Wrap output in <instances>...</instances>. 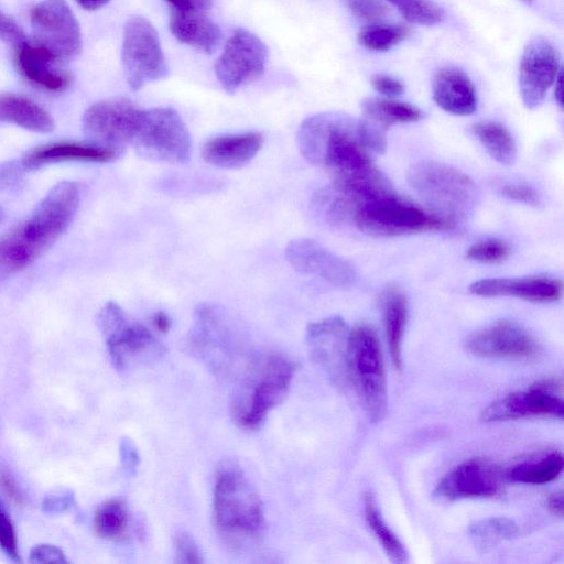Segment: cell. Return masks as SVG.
<instances>
[{
  "label": "cell",
  "mask_w": 564,
  "mask_h": 564,
  "mask_svg": "<svg viewBox=\"0 0 564 564\" xmlns=\"http://www.w3.org/2000/svg\"><path fill=\"white\" fill-rule=\"evenodd\" d=\"M78 204L76 183L53 186L21 224L0 237V276L31 265L48 250L70 226Z\"/></svg>",
  "instance_id": "obj_1"
},
{
  "label": "cell",
  "mask_w": 564,
  "mask_h": 564,
  "mask_svg": "<svg viewBox=\"0 0 564 564\" xmlns=\"http://www.w3.org/2000/svg\"><path fill=\"white\" fill-rule=\"evenodd\" d=\"M303 158L329 171L335 178H348L373 167L370 151L362 143L359 119L328 111L306 118L297 131Z\"/></svg>",
  "instance_id": "obj_2"
},
{
  "label": "cell",
  "mask_w": 564,
  "mask_h": 564,
  "mask_svg": "<svg viewBox=\"0 0 564 564\" xmlns=\"http://www.w3.org/2000/svg\"><path fill=\"white\" fill-rule=\"evenodd\" d=\"M213 520L223 539L235 546L257 541L265 527L262 500L243 473L221 468L214 487Z\"/></svg>",
  "instance_id": "obj_3"
},
{
  "label": "cell",
  "mask_w": 564,
  "mask_h": 564,
  "mask_svg": "<svg viewBox=\"0 0 564 564\" xmlns=\"http://www.w3.org/2000/svg\"><path fill=\"white\" fill-rule=\"evenodd\" d=\"M294 365L278 354L251 359L232 397L231 413L238 425L254 430L286 397Z\"/></svg>",
  "instance_id": "obj_4"
},
{
  "label": "cell",
  "mask_w": 564,
  "mask_h": 564,
  "mask_svg": "<svg viewBox=\"0 0 564 564\" xmlns=\"http://www.w3.org/2000/svg\"><path fill=\"white\" fill-rule=\"evenodd\" d=\"M351 224L360 231L378 237L445 231L455 227L430 209L398 195L392 187L360 200Z\"/></svg>",
  "instance_id": "obj_5"
},
{
  "label": "cell",
  "mask_w": 564,
  "mask_h": 564,
  "mask_svg": "<svg viewBox=\"0 0 564 564\" xmlns=\"http://www.w3.org/2000/svg\"><path fill=\"white\" fill-rule=\"evenodd\" d=\"M406 178L431 212L454 225L467 218L477 205L478 192L474 181L446 163L434 160L415 162Z\"/></svg>",
  "instance_id": "obj_6"
},
{
  "label": "cell",
  "mask_w": 564,
  "mask_h": 564,
  "mask_svg": "<svg viewBox=\"0 0 564 564\" xmlns=\"http://www.w3.org/2000/svg\"><path fill=\"white\" fill-rule=\"evenodd\" d=\"M345 368L366 415L380 422L387 412V382L380 343L371 326L357 324L348 333Z\"/></svg>",
  "instance_id": "obj_7"
},
{
  "label": "cell",
  "mask_w": 564,
  "mask_h": 564,
  "mask_svg": "<svg viewBox=\"0 0 564 564\" xmlns=\"http://www.w3.org/2000/svg\"><path fill=\"white\" fill-rule=\"evenodd\" d=\"M143 159L173 164L186 163L191 158V135L172 108L142 109L130 143Z\"/></svg>",
  "instance_id": "obj_8"
},
{
  "label": "cell",
  "mask_w": 564,
  "mask_h": 564,
  "mask_svg": "<svg viewBox=\"0 0 564 564\" xmlns=\"http://www.w3.org/2000/svg\"><path fill=\"white\" fill-rule=\"evenodd\" d=\"M98 325L113 366L124 370L135 364L153 361L164 346L142 324L129 318L120 305L107 302L98 314Z\"/></svg>",
  "instance_id": "obj_9"
},
{
  "label": "cell",
  "mask_w": 564,
  "mask_h": 564,
  "mask_svg": "<svg viewBox=\"0 0 564 564\" xmlns=\"http://www.w3.org/2000/svg\"><path fill=\"white\" fill-rule=\"evenodd\" d=\"M121 59L132 90L165 78L170 72L156 30L141 15L130 17L126 22Z\"/></svg>",
  "instance_id": "obj_10"
},
{
  "label": "cell",
  "mask_w": 564,
  "mask_h": 564,
  "mask_svg": "<svg viewBox=\"0 0 564 564\" xmlns=\"http://www.w3.org/2000/svg\"><path fill=\"white\" fill-rule=\"evenodd\" d=\"M32 41L48 51L61 64L82 50L79 23L65 0H42L30 12Z\"/></svg>",
  "instance_id": "obj_11"
},
{
  "label": "cell",
  "mask_w": 564,
  "mask_h": 564,
  "mask_svg": "<svg viewBox=\"0 0 564 564\" xmlns=\"http://www.w3.org/2000/svg\"><path fill=\"white\" fill-rule=\"evenodd\" d=\"M142 109L123 97L97 101L84 112L82 127L90 142L118 154L131 143Z\"/></svg>",
  "instance_id": "obj_12"
},
{
  "label": "cell",
  "mask_w": 564,
  "mask_h": 564,
  "mask_svg": "<svg viewBox=\"0 0 564 564\" xmlns=\"http://www.w3.org/2000/svg\"><path fill=\"white\" fill-rule=\"evenodd\" d=\"M267 57V46L256 34L237 29L215 63V74L223 88L232 94L263 75Z\"/></svg>",
  "instance_id": "obj_13"
},
{
  "label": "cell",
  "mask_w": 564,
  "mask_h": 564,
  "mask_svg": "<svg viewBox=\"0 0 564 564\" xmlns=\"http://www.w3.org/2000/svg\"><path fill=\"white\" fill-rule=\"evenodd\" d=\"M561 379H543L524 391L509 393L486 406L480 413L484 422H499L531 416L563 419Z\"/></svg>",
  "instance_id": "obj_14"
},
{
  "label": "cell",
  "mask_w": 564,
  "mask_h": 564,
  "mask_svg": "<svg viewBox=\"0 0 564 564\" xmlns=\"http://www.w3.org/2000/svg\"><path fill=\"white\" fill-rule=\"evenodd\" d=\"M561 72L557 47L543 36L532 37L525 45L519 67V90L523 105L533 109L545 98Z\"/></svg>",
  "instance_id": "obj_15"
},
{
  "label": "cell",
  "mask_w": 564,
  "mask_h": 564,
  "mask_svg": "<svg viewBox=\"0 0 564 564\" xmlns=\"http://www.w3.org/2000/svg\"><path fill=\"white\" fill-rule=\"evenodd\" d=\"M466 348L482 358L532 359L540 347L535 338L519 323L500 319L471 333Z\"/></svg>",
  "instance_id": "obj_16"
},
{
  "label": "cell",
  "mask_w": 564,
  "mask_h": 564,
  "mask_svg": "<svg viewBox=\"0 0 564 564\" xmlns=\"http://www.w3.org/2000/svg\"><path fill=\"white\" fill-rule=\"evenodd\" d=\"M285 258L297 272L318 276L337 288H349L356 280V269L350 261L312 239L289 242Z\"/></svg>",
  "instance_id": "obj_17"
},
{
  "label": "cell",
  "mask_w": 564,
  "mask_h": 564,
  "mask_svg": "<svg viewBox=\"0 0 564 564\" xmlns=\"http://www.w3.org/2000/svg\"><path fill=\"white\" fill-rule=\"evenodd\" d=\"M501 477L496 468L476 459L449 470L436 485L433 496L442 501L488 498L501 490Z\"/></svg>",
  "instance_id": "obj_18"
},
{
  "label": "cell",
  "mask_w": 564,
  "mask_h": 564,
  "mask_svg": "<svg viewBox=\"0 0 564 564\" xmlns=\"http://www.w3.org/2000/svg\"><path fill=\"white\" fill-rule=\"evenodd\" d=\"M348 328L339 316L311 323L306 341L314 361L319 364L336 382L346 376L345 358Z\"/></svg>",
  "instance_id": "obj_19"
},
{
  "label": "cell",
  "mask_w": 564,
  "mask_h": 564,
  "mask_svg": "<svg viewBox=\"0 0 564 564\" xmlns=\"http://www.w3.org/2000/svg\"><path fill=\"white\" fill-rule=\"evenodd\" d=\"M191 345L217 371L227 362L230 332L226 316L217 307L204 304L196 308Z\"/></svg>",
  "instance_id": "obj_20"
},
{
  "label": "cell",
  "mask_w": 564,
  "mask_h": 564,
  "mask_svg": "<svg viewBox=\"0 0 564 564\" xmlns=\"http://www.w3.org/2000/svg\"><path fill=\"white\" fill-rule=\"evenodd\" d=\"M469 291L482 297L512 296L534 303H552L562 297V281L549 276L492 278L473 282Z\"/></svg>",
  "instance_id": "obj_21"
},
{
  "label": "cell",
  "mask_w": 564,
  "mask_h": 564,
  "mask_svg": "<svg viewBox=\"0 0 564 564\" xmlns=\"http://www.w3.org/2000/svg\"><path fill=\"white\" fill-rule=\"evenodd\" d=\"M15 64L26 80L48 91L65 90L73 80L72 74L61 69V63L32 40L15 46Z\"/></svg>",
  "instance_id": "obj_22"
},
{
  "label": "cell",
  "mask_w": 564,
  "mask_h": 564,
  "mask_svg": "<svg viewBox=\"0 0 564 564\" xmlns=\"http://www.w3.org/2000/svg\"><path fill=\"white\" fill-rule=\"evenodd\" d=\"M436 105L455 116H468L477 109V95L469 76L460 68L446 66L436 72L432 83Z\"/></svg>",
  "instance_id": "obj_23"
},
{
  "label": "cell",
  "mask_w": 564,
  "mask_h": 564,
  "mask_svg": "<svg viewBox=\"0 0 564 564\" xmlns=\"http://www.w3.org/2000/svg\"><path fill=\"white\" fill-rule=\"evenodd\" d=\"M118 155L113 150L93 142L59 141L43 144L28 151L21 162L26 170L61 162L104 163Z\"/></svg>",
  "instance_id": "obj_24"
},
{
  "label": "cell",
  "mask_w": 564,
  "mask_h": 564,
  "mask_svg": "<svg viewBox=\"0 0 564 564\" xmlns=\"http://www.w3.org/2000/svg\"><path fill=\"white\" fill-rule=\"evenodd\" d=\"M262 143L263 135L260 132L220 135L204 143L202 156L214 166L237 169L250 162Z\"/></svg>",
  "instance_id": "obj_25"
},
{
  "label": "cell",
  "mask_w": 564,
  "mask_h": 564,
  "mask_svg": "<svg viewBox=\"0 0 564 564\" xmlns=\"http://www.w3.org/2000/svg\"><path fill=\"white\" fill-rule=\"evenodd\" d=\"M170 30L180 42L208 54L221 41L219 26L205 12L174 10L170 18Z\"/></svg>",
  "instance_id": "obj_26"
},
{
  "label": "cell",
  "mask_w": 564,
  "mask_h": 564,
  "mask_svg": "<svg viewBox=\"0 0 564 564\" xmlns=\"http://www.w3.org/2000/svg\"><path fill=\"white\" fill-rule=\"evenodd\" d=\"M386 338L392 364L402 369V343L408 322V300L397 288L386 289L379 299Z\"/></svg>",
  "instance_id": "obj_27"
},
{
  "label": "cell",
  "mask_w": 564,
  "mask_h": 564,
  "mask_svg": "<svg viewBox=\"0 0 564 564\" xmlns=\"http://www.w3.org/2000/svg\"><path fill=\"white\" fill-rule=\"evenodd\" d=\"M0 121L40 133L51 132L55 127L53 117L42 106L15 93L0 95Z\"/></svg>",
  "instance_id": "obj_28"
},
{
  "label": "cell",
  "mask_w": 564,
  "mask_h": 564,
  "mask_svg": "<svg viewBox=\"0 0 564 564\" xmlns=\"http://www.w3.org/2000/svg\"><path fill=\"white\" fill-rule=\"evenodd\" d=\"M361 118L383 133L392 126L416 122L422 118L417 107L390 98H367L361 102Z\"/></svg>",
  "instance_id": "obj_29"
},
{
  "label": "cell",
  "mask_w": 564,
  "mask_h": 564,
  "mask_svg": "<svg viewBox=\"0 0 564 564\" xmlns=\"http://www.w3.org/2000/svg\"><path fill=\"white\" fill-rule=\"evenodd\" d=\"M470 131L497 162L510 165L516 161L517 144L503 124L495 121H479L471 126Z\"/></svg>",
  "instance_id": "obj_30"
},
{
  "label": "cell",
  "mask_w": 564,
  "mask_h": 564,
  "mask_svg": "<svg viewBox=\"0 0 564 564\" xmlns=\"http://www.w3.org/2000/svg\"><path fill=\"white\" fill-rule=\"evenodd\" d=\"M563 466L562 453L551 452L539 458L517 464L508 471V477L516 482L543 485L557 478Z\"/></svg>",
  "instance_id": "obj_31"
},
{
  "label": "cell",
  "mask_w": 564,
  "mask_h": 564,
  "mask_svg": "<svg viewBox=\"0 0 564 564\" xmlns=\"http://www.w3.org/2000/svg\"><path fill=\"white\" fill-rule=\"evenodd\" d=\"M364 509L366 522L376 536L387 556L393 563H404L408 560V553L397 534L386 523L377 506L375 496L367 492L364 497Z\"/></svg>",
  "instance_id": "obj_32"
},
{
  "label": "cell",
  "mask_w": 564,
  "mask_h": 564,
  "mask_svg": "<svg viewBox=\"0 0 564 564\" xmlns=\"http://www.w3.org/2000/svg\"><path fill=\"white\" fill-rule=\"evenodd\" d=\"M467 533L476 549L488 551L517 536L519 527L510 518L490 517L473 522L468 527Z\"/></svg>",
  "instance_id": "obj_33"
},
{
  "label": "cell",
  "mask_w": 564,
  "mask_h": 564,
  "mask_svg": "<svg viewBox=\"0 0 564 564\" xmlns=\"http://www.w3.org/2000/svg\"><path fill=\"white\" fill-rule=\"evenodd\" d=\"M410 34V29L402 24H370L357 35L358 43L367 50L384 52L398 45Z\"/></svg>",
  "instance_id": "obj_34"
},
{
  "label": "cell",
  "mask_w": 564,
  "mask_h": 564,
  "mask_svg": "<svg viewBox=\"0 0 564 564\" xmlns=\"http://www.w3.org/2000/svg\"><path fill=\"white\" fill-rule=\"evenodd\" d=\"M95 530L104 539L122 536L128 525V509L120 499L104 502L95 513Z\"/></svg>",
  "instance_id": "obj_35"
},
{
  "label": "cell",
  "mask_w": 564,
  "mask_h": 564,
  "mask_svg": "<svg viewBox=\"0 0 564 564\" xmlns=\"http://www.w3.org/2000/svg\"><path fill=\"white\" fill-rule=\"evenodd\" d=\"M397 7L411 23L434 25L443 21L444 11L433 0H386Z\"/></svg>",
  "instance_id": "obj_36"
},
{
  "label": "cell",
  "mask_w": 564,
  "mask_h": 564,
  "mask_svg": "<svg viewBox=\"0 0 564 564\" xmlns=\"http://www.w3.org/2000/svg\"><path fill=\"white\" fill-rule=\"evenodd\" d=\"M511 249L499 239H486L473 243L465 252V258L480 263H500L508 259Z\"/></svg>",
  "instance_id": "obj_37"
},
{
  "label": "cell",
  "mask_w": 564,
  "mask_h": 564,
  "mask_svg": "<svg viewBox=\"0 0 564 564\" xmlns=\"http://www.w3.org/2000/svg\"><path fill=\"white\" fill-rule=\"evenodd\" d=\"M175 563L200 564L204 562L203 554L194 540L186 532H178L174 536Z\"/></svg>",
  "instance_id": "obj_38"
},
{
  "label": "cell",
  "mask_w": 564,
  "mask_h": 564,
  "mask_svg": "<svg viewBox=\"0 0 564 564\" xmlns=\"http://www.w3.org/2000/svg\"><path fill=\"white\" fill-rule=\"evenodd\" d=\"M0 547L13 562H20L17 533L3 503L0 500Z\"/></svg>",
  "instance_id": "obj_39"
},
{
  "label": "cell",
  "mask_w": 564,
  "mask_h": 564,
  "mask_svg": "<svg viewBox=\"0 0 564 564\" xmlns=\"http://www.w3.org/2000/svg\"><path fill=\"white\" fill-rule=\"evenodd\" d=\"M496 188L501 196L518 203L530 206H536L540 203L538 192L527 184L503 182L499 183Z\"/></svg>",
  "instance_id": "obj_40"
},
{
  "label": "cell",
  "mask_w": 564,
  "mask_h": 564,
  "mask_svg": "<svg viewBox=\"0 0 564 564\" xmlns=\"http://www.w3.org/2000/svg\"><path fill=\"white\" fill-rule=\"evenodd\" d=\"M26 169L21 161H7L0 163V192H17L24 184Z\"/></svg>",
  "instance_id": "obj_41"
},
{
  "label": "cell",
  "mask_w": 564,
  "mask_h": 564,
  "mask_svg": "<svg viewBox=\"0 0 564 564\" xmlns=\"http://www.w3.org/2000/svg\"><path fill=\"white\" fill-rule=\"evenodd\" d=\"M346 4L357 19L377 21L388 13V8L379 0H346Z\"/></svg>",
  "instance_id": "obj_42"
},
{
  "label": "cell",
  "mask_w": 564,
  "mask_h": 564,
  "mask_svg": "<svg viewBox=\"0 0 564 564\" xmlns=\"http://www.w3.org/2000/svg\"><path fill=\"white\" fill-rule=\"evenodd\" d=\"M31 563H67L64 552L52 544L43 543L35 545L29 555Z\"/></svg>",
  "instance_id": "obj_43"
},
{
  "label": "cell",
  "mask_w": 564,
  "mask_h": 564,
  "mask_svg": "<svg viewBox=\"0 0 564 564\" xmlns=\"http://www.w3.org/2000/svg\"><path fill=\"white\" fill-rule=\"evenodd\" d=\"M0 40L11 43L14 46L26 40L24 31L8 14L0 10Z\"/></svg>",
  "instance_id": "obj_44"
},
{
  "label": "cell",
  "mask_w": 564,
  "mask_h": 564,
  "mask_svg": "<svg viewBox=\"0 0 564 564\" xmlns=\"http://www.w3.org/2000/svg\"><path fill=\"white\" fill-rule=\"evenodd\" d=\"M371 85L376 91L387 98L399 96L404 91V85L399 79L386 74L372 76Z\"/></svg>",
  "instance_id": "obj_45"
},
{
  "label": "cell",
  "mask_w": 564,
  "mask_h": 564,
  "mask_svg": "<svg viewBox=\"0 0 564 564\" xmlns=\"http://www.w3.org/2000/svg\"><path fill=\"white\" fill-rule=\"evenodd\" d=\"M0 488L1 490L17 503L24 501V495L15 481L14 477L6 468H0Z\"/></svg>",
  "instance_id": "obj_46"
},
{
  "label": "cell",
  "mask_w": 564,
  "mask_h": 564,
  "mask_svg": "<svg viewBox=\"0 0 564 564\" xmlns=\"http://www.w3.org/2000/svg\"><path fill=\"white\" fill-rule=\"evenodd\" d=\"M74 502L70 492L52 494L43 500V509L45 512L57 513L68 509Z\"/></svg>",
  "instance_id": "obj_47"
},
{
  "label": "cell",
  "mask_w": 564,
  "mask_h": 564,
  "mask_svg": "<svg viewBox=\"0 0 564 564\" xmlns=\"http://www.w3.org/2000/svg\"><path fill=\"white\" fill-rule=\"evenodd\" d=\"M119 451L123 467L128 473L133 474L139 463L138 451L133 442L129 438H123L120 442Z\"/></svg>",
  "instance_id": "obj_48"
},
{
  "label": "cell",
  "mask_w": 564,
  "mask_h": 564,
  "mask_svg": "<svg viewBox=\"0 0 564 564\" xmlns=\"http://www.w3.org/2000/svg\"><path fill=\"white\" fill-rule=\"evenodd\" d=\"M176 11L206 12L213 6V0H165Z\"/></svg>",
  "instance_id": "obj_49"
},
{
  "label": "cell",
  "mask_w": 564,
  "mask_h": 564,
  "mask_svg": "<svg viewBox=\"0 0 564 564\" xmlns=\"http://www.w3.org/2000/svg\"><path fill=\"white\" fill-rule=\"evenodd\" d=\"M563 501L562 491L553 492L546 499V508L553 516L562 518L564 513Z\"/></svg>",
  "instance_id": "obj_50"
},
{
  "label": "cell",
  "mask_w": 564,
  "mask_h": 564,
  "mask_svg": "<svg viewBox=\"0 0 564 564\" xmlns=\"http://www.w3.org/2000/svg\"><path fill=\"white\" fill-rule=\"evenodd\" d=\"M151 324L156 332L165 334L171 329L172 321L165 312L159 311L153 314Z\"/></svg>",
  "instance_id": "obj_51"
},
{
  "label": "cell",
  "mask_w": 564,
  "mask_h": 564,
  "mask_svg": "<svg viewBox=\"0 0 564 564\" xmlns=\"http://www.w3.org/2000/svg\"><path fill=\"white\" fill-rule=\"evenodd\" d=\"M110 0H76V2L84 8L85 10H97L105 4H107Z\"/></svg>",
  "instance_id": "obj_52"
},
{
  "label": "cell",
  "mask_w": 564,
  "mask_h": 564,
  "mask_svg": "<svg viewBox=\"0 0 564 564\" xmlns=\"http://www.w3.org/2000/svg\"><path fill=\"white\" fill-rule=\"evenodd\" d=\"M553 85H555V88H554L555 100L560 107H563L562 70L557 75Z\"/></svg>",
  "instance_id": "obj_53"
},
{
  "label": "cell",
  "mask_w": 564,
  "mask_h": 564,
  "mask_svg": "<svg viewBox=\"0 0 564 564\" xmlns=\"http://www.w3.org/2000/svg\"><path fill=\"white\" fill-rule=\"evenodd\" d=\"M4 212H3V208L1 207L0 205V224H2V221L4 220Z\"/></svg>",
  "instance_id": "obj_54"
},
{
  "label": "cell",
  "mask_w": 564,
  "mask_h": 564,
  "mask_svg": "<svg viewBox=\"0 0 564 564\" xmlns=\"http://www.w3.org/2000/svg\"><path fill=\"white\" fill-rule=\"evenodd\" d=\"M522 1L525 2V3H531L532 2V0H522Z\"/></svg>",
  "instance_id": "obj_55"
}]
</instances>
